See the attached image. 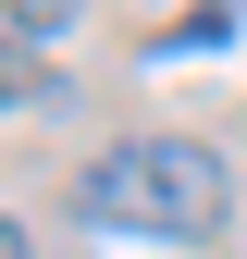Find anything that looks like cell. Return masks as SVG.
<instances>
[{
	"label": "cell",
	"instance_id": "3957f363",
	"mask_svg": "<svg viewBox=\"0 0 247 259\" xmlns=\"http://www.w3.org/2000/svg\"><path fill=\"white\" fill-rule=\"evenodd\" d=\"M0 259H25V235H13V210H0Z\"/></svg>",
	"mask_w": 247,
	"mask_h": 259
},
{
	"label": "cell",
	"instance_id": "7a4b0ae2",
	"mask_svg": "<svg viewBox=\"0 0 247 259\" xmlns=\"http://www.w3.org/2000/svg\"><path fill=\"white\" fill-rule=\"evenodd\" d=\"M87 25V0H0V37L13 50H50V37H74Z\"/></svg>",
	"mask_w": 247,
	"mask_h": 259
},
{
	"label": "cell",
	"instance_id": "6da1fadb",
	"mask_svg": "<svg viewBox=\"0 0 247 259\" xmlns=\"http://www.w3.org/2000/svg\"><path fill=\"white\" fill-rule=\"evenodd\" d=\"M74 210L87 222H111V235H223L235 222V173H223V148L210 136H124L111 160H87L74 173Z\"/></svg>",
	"mask_w": 247,
	"mask_h": 259
}]
</instances>
